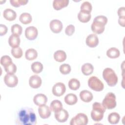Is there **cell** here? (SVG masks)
<instances>
[{
	"mask_svg": "<svg viewBox=\"0 0 125 125\" xmlns=\"http://www.w3.org/2000/svg\"><path fill=\"white\" fill-rule=\"evenodd\" d=\"M16 124L20 125H35L37 124L36 115L32 108L24 107L18 112Z\"/></svg>",
	"mask_w": 125,
	"mask_h": 125,
	"instance_id": "1",
	"label": "cell"
},
{
	"mask_svg": "<svg viewBox=\"0 0 125 125\" xmlns=\"http://www.w3.org/2000/svg\"><path fill=\"white\" fill-rule=\"evenodd\" d=\"M107 22V19L106 17L100 15L96 17L91 24L92 31L98 34L103 33L105 29V25Z\"/></svg>",
	"mask_w": 125,
	"mask_h": 125,
	"instance_id": "2",
	"label": "cell"
},
{
	"mask_svg": "<svg viewBox=\"0 0 125 125\" xmlns=\"http://www.w3.org/2000/svg\"><path fill=\"white\" fill-rule=\"evenodd\" d=\"M106 108L103 104L98 102H95L92 104V110L91 112L92 119L96 122H99L104 117V114Z\"/></svg>",
	"mask_w": 125,
	"mask_h": 125,
	"instance_id": "3",
	"label": "cell"
},
{
	"mask_svg": "<svg viewBox=\"0 0 125 125\" xmlns=\"http://www.w3.org/2000/svg\"><path fill=\"white\" fill-rule=\"evenodd\" d=\"M103 77L109 86H115L118 81L117 75L114 70L110 68H106L104 70Z\"/></svg>",
	"mask_w": 125,
	"mask_h": 125,
	"instance_id": "4",
	"label": "cell"
},
{
	"mask_svg": "<svg viewBox=\"0 0 125 125\" xmlns=\"http://www.w3.org/2000/svg\"><path fill=\"white\" fill-rule=\"evenodd\" d=\"M116 96L112 92H108L103 100L102 104L106 109H111L116 106Z\"/></svg>",
	"mask_w": 125,
	"mask_h": 125,
	"instance_id": "5",
	"label": "cell"
},
{
	"mask_svg": "<svg viewBox=\"0 0 125 125\" xmlns=\"http://www.w3.org/2000/svg\"><path fill=\"white\" fill-rule=\"evenodd\" d=\"M88 85L91 89L95 91H101L104 88L103 82L96 76H91L89 78Z\"/></svg>",
	"mask_w": 125,
	"mask_h": 125,
	"instance_id": "6",
	"label": "cell"
},
{
	"mask_svg": "<svg viewBox=\"0 0 125 125\" xmlns=\"http://www.w3.org/2000/svg\"><path fill=\"white\" fill-rule=\"evenodd\" d=\"M88 117L84 113H79L73 117L70 122V125H86L88 123Z\"/></svg>",
	"mask_w": 125,
	"mask_h": 125,
	"instance_id": "7",
	"label": "cell"
},
{
	"mask_svg": "<svg viewBox=\"0 0 125 125\" xmlns=\"http://www.w3.org/2000/svg\"><path fill=\"white\" fill-rule=\"evenodd\" d=\"M5 84L9 87H15L18 83V77L14 74L7 73L4 77Z\"/></svg>",
	"mask_w": 125,
	"mask_h": 125,
	"instance_id": "8",
	"label": "cell"
},
{
	"mask_svg": "<svg viewBox=\"0 0 125 125\" xmlns=\"http://www.w3.org/2000/svg\"><path fill=\"white\" fill-rule=\"evenodd\" d=\"M65 90V86L62 83H57L52 87V93L53 95L57 97H60L63 95Z\"/></svg>",
	"mask_w": 125,
	"mask_h": 125,
	"instance_id": "9",
	"label": "cell"
},
{
	"mask_svg": "<svg viewBox=\"0 0 125 125\" xmlns=\"http://www.w3.org/2000/svg\"><path fill=\"white\" fill-rule=\"evenodd\" d=\"M38 31L36 27L30 26L27 27L25 30L26 38L29 40H34L38 36Z\"/></svg>",
	"mask_w": 125,
	"mask_h": 125,
	"instance_id": "10",
	"label": "cell"
},
{
	"mask_svg": "<svg viewBox=\"0 0 125 125\" xmlns=\"http://www.w3.org/2000/svg\"><path fill=\"white\" fill-rule=\"evenodd\" d=\"M54 115L56 120L60 123H64L66 122L69 117L68 112L63 108L57 112H55Z\"/></svg>",
	"mask_w": 125,
	"mask_h": 125,
	"instance_id": "11",
	"label": "cell"
},
{
	"mask_svg": "<svg viewBox=\"0 0 125 125\" xmlns=\"http://www.w3.org/2000/svg\"><path fill=\"white\" fill-rule=\"evenodd\" d=\"M49 27L51 30L54 33H59L62 31L63 25L62 22L58 20H53L50 22Z\"/></svg>",
	"mask_w": 125,
	"mask_h": 125,
	"instance_id": "12",
	"label": "cell"
},
{
	"mask_svg": "<svg viewBox=\"0 0 125 125\" xmlns=\"http://www.w3.org/2000/svg\"><path fill=\"white\" fill-rule=\"evenodd\" d=\"M38 112L40 117L44 119L48 118L51 113L50 107L45 104L40 106L38 108Z\"/></svg>",
	"mask_w": 125,
	"mask_h": 125,
	"instance_id": "13",
	"label": "cell"
},
{
	"mask_svg": "<svg viewBox=\"0 0 125 125\" xmlns=\"http://www.w3.org/2000/svg\"><path fill=\"white\" fill-rule=\"evenodd\" d=\"M99 43V39L97 36L94 34H91L89 35L86 39V45L91 47H95Z\"/></svg>",
	"mask_w": 125,
	"mask_h": 125,
	"instance_id": "14",
	"label": "cell"
},
{
	"mask_svg": "<svg viewBox=\"0 0 125 125\" xmlns=\"http://www.w3.org/2000/svg\"><path fill=\"white\" fill-rule=\"evenodd\" d=\"M34 103L40 106L44 104H45L47 102V98L43 94L39 93L34 96L33 98Z\"/></svg>",
	"mask_w": 125,
	"mask_h": 125,
	"instance_id": "15",
	"label": "cell"
},
{
	"mask_svg": "<svg viewBox=\"0 0 125 125\" xmlns=\"http://www.w3.org/2000/svg\"><path fill=\"white\" fill-rule=\"evenodd\" d=\"M42 83V79L40 77L37 75H33L29 78V84L32 88H38L41 86Z\"/></svg>",
	"mask_w": 125,
	"mask_h": 125,
	"instance_id": "16",
	"label": "cell"
},
{
	"mask_svg": "<svg viewBox=\"0 0 125 125\" xmlns=\"http://www.w3.org/2000/svg\"><path fill=\"white\" fill-rule=\"evenodd\" d=\"M3 16L6 20L13 21L16 19L17 17V14L13 10L7 8L4 10L3 12Z\"/></svg>",
	"mask_w": 125,
	"mask_h": 125,
	"instance_id": "17",
	"label": "cell"
},
{
	"mask_svg": "<svg viewBox=\"0 0 125 125\" xmlns=\"http://www.w3.org/2000/svg\"><path fill=\"white\" fill-rule=\"evenodd\" d=\"M80 97L82 101L85 103H89L93 99V95L89 91L84 90L81 91L80 93Z\"/></svg>",
	"mask_w": 125,
	"mask_h": 125,
	"instance_id": "18",
	"label": "cell"
},
{
	"mask_svg": "<svg viewBox=\"0 0 125 125\" xmlns=\"http://www.w3.org/2000/svg\"><path fill=\"white\" fill-rule=\"evenodd\" d=\"M68 3V0H54L53 2V6L54 9L60 10L67 6Z\"/></svg>",
	"mask_w": 125,
	"mask_h": 125,
	"instance_id": "19",
	"label": "cell"
},
{
	"mask_svg": "<svg viewBox=\"0 0 125 125\" xmlns=\"http://www.w3.org/2000/svg\"><path fill=\"white\" fill-rule=\"evenodd\" d=\"M91 18V15L90 13L82 10H80L78 15V20L81 22L83 23H86L90 21Z\"/></svg>",
	"mask_w": 125,
	"mask_h": 125,
	"instance_id": "20",
	"label": "cell"
},
{
	"mask_svg": "<svg viewBox=\"0 0 125 125\" xmlns=\"http://www.w3.org/2000/svg\"><path fill=\"white\" fill-rule=\"evenodd\" d=\"M20 39L19 36L15 35H11L8 39V43L9 45L13 48H16L19 47L20 44Z\"/></svg>",
	"mask_w": 125,
	"mask_h": 125,
	"instance_id": "21",
	"label": "cell"
},
{
	"mask_svg": "<svg viewBox=\"0 0 125 125\" xmlns=\"http://www.w3.org/2000/svg\"><path fill=\"white\" fill-rule=\"evenodd\" d=\"M64 102L68 105H73L77 103L78 98L77 96L73 93H69L64 97Z\"/></svg>",
	"mask_w": 125,
	"mask_h": 125,
	"instance_id": "22",
	"label": "cell"
},
{
	"mask_svg": "<svg viewBox=\"0 0 125 125\" xmlns=\"http://www.w3.org/2000/svg\"><path fill=\"white\" fill-rule=\"evenodd\" d=\"M54 58L57 62H62L66 60V54L64 51L59 50L54 53Z\"/></svg>",
	"mask_w": 125,
	"mask_h": 125,
	"instance_id": "23",
	"label": "cell"
},
{
	"mask_svg": "<svg viewBox=\"0 0 125 125\" xmlns=\"http://www.w3.org/2000/svg\"><path fill=\"white\" fill-rule=\"evenodd\" d=\"M81 70L83 75L85 76H88L93 73L94 67L91 63H86L82 65L81 67Z\"/></svg>",
	"mask_w": 125,
	"mask_h": 125,
	"instance_id": "24",
	"label": "cell"
},
{
	"mask_svg": "<svg viewBox=\"0 0 125 125\" xmlns=\"http://www.w3.org/2000/svg\"><path fill=\"white\" fill-rule=\"evenodd\" d=\"M50 108L54 112H57L62 108V104L60 101L55 100L51 102L50 105Z\"/></svg>",
	"mask_w": 125,
	"mask_h": 125,
	"instance_id": "25",
	"label": "cell"
},
{
	"mask_svg": "<svg viewBox=\"0 0 125 125\" xmlns=\"http://www.w3.org/2000/svg\"><path fill=\"white\" fill-rule=\"evenodd\" d=\"M38 56L37 51L33 48H29L25 51V58L29 61H32L37 58Z\"/></svg>",
	"mask_w": 125,
	"mask_h": 125,
	"instance_id": "26",
	"label": "cell"
},
{
	"mask_svg": "<svg viewBox=\"0 0 125 125\" xmlns=\"http://www.w3.org/2000/svg\"><path fill=\"white\" fill-rule=\"evenodd\" d=\"M120 52L118 49L115 47H111L106 51V55L111 59H115L120 56Z\"/></svg>",
	"mask_w": 125,
	"mask_h": 125,
	"instance_id": "27",
	"label": "cell"
},
{
	"mask_svg": "<svg viewBox=\"0 0 125 125\" xmlns=\"http://www.w3.org/2000/svg\"><path fill=\"white\" fill-rule=\"evenodd\" d=\"M20 21L24 24H29L32 20V18L31 15L28 13H22L19 17Z\"/></svg>",
	"mask_w": 125,
	"mask_h": 125,
	"instance_id": "28",
	"label": "cell"
},
{
	"mask_svg": "<svg viewBox=\"0 0 125 125\" xmlns=\"http://www.w3.org/2000/svg\"><path fill=\"white\" fill-rule=\"evenodd\" d=\"M120 119V116L117 112H112L108 116V121L110 124L112 125H115L118 123Z\"/></svg>",
	"mask_w": 125,
	"mask_h": 125,
	"instance_id": "29",
	"label": "cell"
},
{
	"mask_svg": "<svg viewBox=\"0 0 125 125\" xmlns=\"http://www.w3.org/2000/svg\"><path fill=\"white\" fill-rule=\"evenodd\" d=\"M31 69L32 71L36 74L41 73L43 68L42 64L39 62H34L31 66Z\"/></svg>",
	"mask_w": 125,
	"mask_h": 125,
	"instance_id": "30",
	"label": "cell"
},
{
	"mask_svg": "<svg viewBox=\"0 0 125 125\" xmlns=\"http://www.w3.org/2000/svg\"><path fill=\"white\" fill-rule=\"evenodd\" d=\"M68 86L71 90H77L80 86V82L76 79H71L68 82Z\"/></svg>",
	"mask_w": 125,
	"mask_h": 125,
	"instance_id": "31",
	"label": "cell"
},
{
	"mask_svg": "<svg viewBox=\"0 0 125 125\" xmlns=\"http://www.w3.org/2000/svg\"><path fill=\"white\" fill-rule=\"evenodd\" d=\"M11 30L12 34L19 36L22 33V28L20 25L18 24H15L12 26Z\"/></svg>",
	"mask_w": 125,
	"mask_h": 125,
	"instance_id": "32",
	"label": "cell"
},
{
	"mask_svg": "<svg viewBox=\"0 0 125 125\" xmlns=\"http://www.w3.org/2000/svg\"><path fill=\"white\" fill-rule=\"evenodd\" d=\"M11 54L12 56L17 59L20 58L22 56V50L20 47H17L16 48H13L11 49Z\"/></svg>",
	"mask_w": 125,
	"mask_h": 125,
	"instance_id": "33",
	"label": "cell"
},
{
	"mask_svg": "<svg viewBox=\"0 0 125 125\" xmlns=\"http://www.w3.org/2000/svg\"><path fill=\"white\" fill-rule=\"evenodd\" d=\"M59 70L61 73L63 75H67L70 72L71 68L69 64L64 63L61 65L59 68Z\"/></svg>",
	"mask_w": 125,
	"mask_h": 125,
	"instance_id": "34",
	"label": "cell"
},
{
	"mask_svg": "<svg viewBox=\"0 0 125 125\" xmlns=\"http://www.w3.org/2000/svg\"><path fill=\"white\" fill-rule=\"evenodd\" d=\"M0 64L4 67L6 66L13 63L11 58L7 55L3 56L0 58Z\"/></svg>",
	"mask_w": 125,
	"mask_h": 125,
	"instance_id": "35",
	"label": "cell"
},
{
	"mask_svg": "<svg viewBox=\"0 0 125 125\" xmlns=\"http://www.w3.org/2000/svg\"><path fill=\"white\" fill-rule=\"evenodd\" d=\"M80 8L81 10L82 11H85L86 12L90 13L92 11V7L91 4L89 2L84 1L81 4Z\"/></svg>",
	"mask_w": 125,
	"mask_h": 125,
	"instance_id": "36",
	"label": "cell"
},
{
	"mask_svg": "<svg viewBox=\"0 0 125 125\" xmlns=\"http://www.w3.org/2000/svg\"><path fill=\"white\" fill-rule=\"evenodd\" d=\"M28 0H10V2L11 4L16 7H20L21 5H25L27 3Z\"/></svg>",
	"mask_w": 125,
	"mask_h": 125,
	"instance_id": "37",
	"label": "cell"
},
{
	"mask_svg": "<svg viewBox=\"0 0 125 125\" xmlns=\"http://www.w3.org/2000/svg\"><path fill=\"white\" fill-rule=\"evenodd\" d=\"M4 70L7 73H11L14 74L17 71V66L16 65L12 63L4 67Z\"/></svg>",
	"mask_w": 125,
	"mask_h": 125,
	"instance_id": "38",
	"label": "cell"
},
{
	"mask_svg": "<svg viewBox=\"0 0 125 125\" xmlns=\"http://www.w3.org/2000/svg\"><path fill=\"white\" fill-rule=\"evenodd\" d=\"M75 32V27L72 24L68 25L65 29V33L69 36H72Z\"/></svg>",
	"mask_w": 125,
	"mask_h": 125,
	"instance_id": "39",
	"label": "cell"
},
{
	"mask_svg": "<svg viewBox=\"0 0 125 125\" xmlns=\"http://www.w3.org/2000/svg\"><path fill=\"white\" fill-rule=\"evenodd\" d=\"M8 29L6 25L4 24H0V35L1 36L5 35L7 32Z\"/></svg>",
	"mask_w": 125,
	"mask_h": 125,
	"instance_id": "40",
	"label": "cell"
},
{
	"mask_svg": "<svg viewBox=\"0 0 125 125\" xmlns=\"http://www.w3.org/2000/svg\"><path fill=\"white\" fill-rule=\"evenodd\" d=\"M125 7H122L119 8L118 10V15L119 17H125Z\"/></svg>",
	"mask_w": 125,
	"mask_h": 125,
	"instance_id": "41",
	"label": "cell"
},
{
	"mask_svg": "<svg viewBox=\"0 0 125 125\" xmlns=\"http://www.w3.org/2000/svg\"><path fill=\"white\" fill-rule=\"evenodd\" d=\"M118 22L120 25L124 27L125 24V17H119L118 20Z\"/></svg>",
	"mask_w": 125,
	"mask_h": 125,
	"instance_id": "42",
	"label": "cell"
}]
</instances>
